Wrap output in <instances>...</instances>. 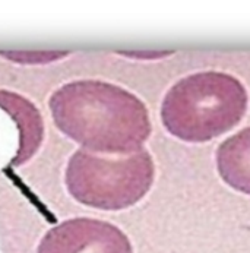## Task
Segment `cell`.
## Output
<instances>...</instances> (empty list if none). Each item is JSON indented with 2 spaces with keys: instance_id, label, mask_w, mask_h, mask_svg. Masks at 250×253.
Here are the masks:
<instances>
[{
  "instance_id": "1",
  "label": "cell",
  "mask_w": 250,
  "mask_h": 253,
  "mask_svg": "<svg viewBox=\"0 0 250 253\" xmlns=\"http://www.w3.org/2000/svg\"><path fill=\"white\" fill-rule=\"evenodd\" d=\"M48 107L56 127L81 149L98 155H130L152 132L149 111L127 89L98 79L72 81L57 88Z\"/></svg>"
},
{
  "instance_id": "2",
  "label": "cell",
  "mask_w": 250,
  "mask_h": 253,
  "mask_svg": "<svg viewBox=\"0 0 250 253\" xmlns=\"http://www.w3.org/2000/svg\"><path fill=\"white\" fill-rule=\"evenodd\" d=\"M248 104V91L233 75L193 73L168 89L161 106V120L168 133L184 142H208L236 127Z\"/></svg>"
},
{
  "instance_id": "3",
  "label": "cell",
  "mask_w": 250,
  "mask_h": 253,
  "mask_svg": "<svg viewBox=\"0 0 250 253\" xmlns=\"http://www.w3.org/2000/svg\"><path fill=\"white\" fill-rule=\"evenodd\" d=\"M154 179L155 166L146 149L110 157L79 148L69 158L65 173L72 198L101 211H122L136 205L152 187Z\"/></svg>"
},
{
  "instance_id": "4",
  "label": "cell",
  "mask_w": 250,
  "mask_h": 253,
  "mask_svg": "<svg viewBox=\"0 0 250 253\" xmlns=\"http://www.w3.org/2000/svg\"><path fill=\"white\" fill-rule=\"evenodd\" d=\"M37 253H133V248L129 237L108 221L71 218L44 234Z\"/></svg>"
},
{
  "instance_id": "5",
  "label": "cell",
  "mask_w": 250,
  "mask_h": 253,
  "mask_svg": "<svg viewBox=\"0 0 250 253\" xmlns=\"http://www.w3.org/2000/svg\"><path fill=\"white\" fill-rule=\"evenodd\" d=\"M0 109L6 111L16 123L19 141L18 151L12 160L13 167L28 163L44 141V122L36 106L25 97L0 89Z\"/></svg>"
},
{
  "instance_id": "6",
  "label": "cell",
  "mask_w": 250,
  "mask_h": 253,
  "mask_svg": "<svg viewBox=\"0 0 250 253\" xmlns=\"http://www.w3.org/2000/svg\"><path fill=\"white\" fill-rule=\"evenodd\" d=\"M216 169L230 187L250 195V127L230 136L218 146Z\"/></svg>"
},
{
  "instance_id": "7",
  "label": "cell",
  "mask_w": 250,
  "mask_h": 253,
  "mask_svg": "<svg viewBox=\"0 0 250 253\" xmlns=\"http://www.w3.org/2000/svg\"><path fill=\"white\" fill-rule=\"evenodd\" d=\"M3 57L15 60L18 63H48V62H54L57 59H62L65 56H68V53H56V51H50V53H1Z\"/></svg>"
}]
</instances>
